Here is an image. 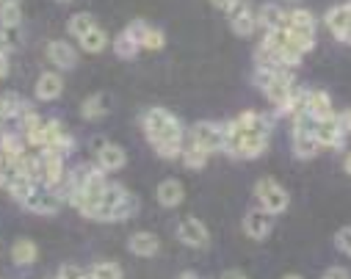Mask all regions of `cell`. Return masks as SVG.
<instances>
[{"mask_svg":"<svg viewBox=\"0 0 351 279\" xmlns=\"http://www.w3.org/2000/svg\"><path fill=\"white\" fill-rule=\"evenodd\" d=\"M271 122L260 111H243L224 125V152L241 160H254L269 149Z\"/></svg>","mask_w":351,"mask_h":279,"instance_id":"cell-1","label":"cell"},{"mask_svg":"<svg viewBox=\"0 0 351 279\" xmlns=\"http://www.w3.org/2000/svg\"><path fill=\"white\" fill-rule=\"evenodd\" d=\"M141 130L147 136V141L152 144V149L163 158V160H174L183 155L186 147V133L180 119L169 114L166 108H149L141 114Z\"/></svg>","mask_w":351,"mask_h":279,"instance_id":"cell-2","label":"cell"},{"mask_svg":"<svg viewBox=\"0 0 351 279\" xmlns=\"http://www.w3.org/2000/svg\"><path fill=\"white\" fill-rule=\"evenodd\" d=\"M254 199L260 202L263 210L271 213V216H280V213H285L291 208V194L274 177H260L254 182Z\"/></svg>","mask_w":351,"mask_h":279,"instance_id":"cell-3","label":"cell"},{"mask_svg":"<svg viewBox=\"0 0 351 279\" xmlns=\"http://www.w3.org/2000/svg\"><path fill=\"white\" fill-rule=\"evenodd\" d=\"M288 31L293 36V45L307 56L313 47H315V31H318V23L315 17L307 12V9H293L291 17H288Z\"/></svg>","mask_w":351,"mask_h":279,"instance_id":"cell-4","label":"cell"},{"mask_svg":"<svg viewBox=\"0 0 351 279\" xmlns=\"http://www.w3.org/2000/svg\"><path fill=\"white\" fill-rule=\"evenodd\" d=\"M263 91H266V97L271 100V106H285L291 100V95L296 91V75L291 66H277L269 77V83L263 86Z\"/></svg>","mask_w":351,"mask_h":279,"instance_id":"cell-5","label":"cell"},{"mask_svg":"<svg viewBox=\"0 0 351 279\" xmlns=\"http://www.w3.org/2000/svg\"><path fill=\"white\" fill-rule=\"evenodd\" d=\"M227 17H230V28H232V34L241 36V39H249V36L260 28V25H257V12H252V3H249V0H235L232 9L227 12Z\"/></svg>","mask_w":351,"mask_h":279,"instance_id":"cell-6","label":"cell"},{"mask_svg":"<svg viewBox=\"0 0 351 279\" xmlns=\"http://www.w3.org/2000/svg\"><path fill=\"white\" fill-rule=\"evenodd\" d=\"M189 138L213 155V152L224 149V125H219V122H208V119H205V122H197V125L191 128Z\"/></svg>","mask_w":351,"mask_h":279,"instance_id":"cell-7","label":"cell"},{"mask_svg":"<svg viewBox=\"0 0 351 279\" xmlns=\"http://www.w3.org/2000/svg\"><path fill=\"white\" fill-rule=\"evenodd\" d=\"M178 241L189 249H208L210 246V232L208 227L194 219V216H186L180 224H178Z\"/></svg>","mask_w":351,"mask_h":279,"instance_id":"cell-8","label":"cell"},{"mask_svg":"<svg viewBox=\"0 0 351 279\" xmlns=\"http://www.w3.org/2000/svg\"><path fill=\"white\" fill-rule=\"evenodd\" d=\"M125 197H128V191L122 189V185L108 180V185H106V191H103V197H100V202H97L92 219H95V221H114V213L119 210V205H122Z\"/></svg>","mask_w":351,"mask_h":279,"instance_id":"cell-9","label":"cell"},{"mask_svg":"<svg viewBox=\"0 0 351 279\" xmlns=\"http://www.w3.org/2000/svg\"><path fill=\"white\" fill-rule=\"evenodd\" d=\"M97 169L106 174H117L128 163V152L114 141H97Z\"/></svg>","mask_w":351,"mask_h":279,"instance_id":"cell-10","label":"cell"},{"mask_svg":"<svg viewBox=\"0 0 351 279\" xmlns=\"http://www.w3.org/2000/svg\"><path fill=\"white\" fill-rule=\"evenodd\" d=\"M326 28L332 31L335 39H340L343 45H351V3H340V6H332L324 17Z\"/></svg>","mask_w":351,"mask_h":279,"instance_id":"cell-11","label":"cell"},{"mask_svg":"<svg viewBox=\"0 0 351 279\" xmlns=\"http://www.w3.org/2000/svg\"><path fill=\"white\" fill-rule=\"evenodd\" d=\"M66 171H64V155L56 149H42V185L50 191H56L64 182Z\"/></svg>","mask_w":351,"mask_h":279,"instance_id":"cell-12","label":"cell"},{"mask_svg":"<svg viewBox=\"0 0 351 279\" xmlns=\"http://www.w3.org/2000/svg\"><path fill=\"white\" fill-rule=\"evenodd\" d=\"M274 230V216L266 213L263 208H254L243 216V232L252 238V241H263V238H269Z\"/></svg>","mask_w":351,"mask_h":279,"instance_id":"cell-13","label":"cell"},{"mask_svg":"<svg viewBox=\"0 0 351 279\" xmlns=\"http://www.w3.org/2000/svg\"><path fill=\"white\" fill-rule=\"evenodd\" d=\"M288 17L291 12H285L282 3H263L257 12V25L263 31H277V28H288Z\"/></svg>","mask_w":351,"mask_h":279,"instance_id":"cell-14","label":"cell"},{"mask_svg":"<svg viewBox=\"0 0 351 279\" xmlns=\"http://www.w3.org/2000/svg\"><path fill=\"white\" fill-rule=\"evenodd\" d=\"M47 58H50V64L58 66V69H72V66H77V50H75L69 42H64V39L47 42Z\"/></svg>","mask_w":351,"mask_h":279,"instance_id":"cell-15","label":"cell"},{"mask_svg":"<svg viewBox=\"0 0 351 279\" xmlns=\"http://www.w3.org/2000/svg\"><path fill=\"white\" fill-rule=\"evenodd\" d=\"M315 138L321 144V149H343L346 133L340 130L337 119H326V122H315Z\"/></svg>","mask_w":351,"mask_h":279,"instance_id":"cell-16","label":"cell"},{"mask_svg":"<svg viewBox=\"0 0 351 279\" xmlns=\"http://www.w3.org/2000/svg\"><path fill=\"white\" fill-rule=\"evenodd\" d=\"M337 111L332 106V97L321 88H310V103H307V117H313L315 122H326L332 119Z\"/></svg>","mask_w":351,"mask_h":279,"instance_id":"cell-17","label":"cell"},{"mask_svg":"<svg viewBox=\"0 0 351 279\" xmlns=\"http://www.w3.org/2000/svg\"><path fill=\"white\" fill-rule=\"evenodd\" d=\"M61 197L56 194V191H50V189H45L42 194L36 191L28 202H25V208L31 210V213H39V216H56L58 210H61Z\"/></svg>","mask_w":351,"mask_h":279,"instance_id":"cell-18","label":"cell"},{"mask_svg":"<svg viewBox=\"0 0 351 279\" xmlns=\"http://www.w3.org/2000/svg\"><path fill=\"white\" fill-rule=\"evenodd\" d=\"M128 249H130L136 257H155V254L160 252V238H158L155 232L141 230V232H133V235H130Z\"/></svg>","mask_w":351,"mask_h":279,"instance_id":"cell-19","label":"cell"},{"mask_svg":"<svg viewBox=\"0 0 351 279\" xmlns=\"http://www.w3.org/2000/svg\"><path fill=\"white\" fill-rule=\"evenodd\" d=\"M155 199L163 205V208H180L183 199H186V189L180 180H163L155 191Z\"/></svg>","mask_w":351,"mask_h":279,"instance_id":"cell-20","label":"cell"},{"mask_svg":"<svg viewBox=\"0 0 351 279\" xmlns=\"http://www.w3.org/2000/svg\"><path fill=\"white\" fill-rule=\"evenodd\" d=\"M45 149H56L61 155H66L72 149V136H69V130L58 119H47V141H45Z\"/></svg>","mask_w":351,"mask_h":279,"instance_id":"cell-21","label":"cell"},{"mask_svg":"<svg viewBox=\"0 0 351 279\" xmlns=\"http://www.w3.org/2000/svg\"><path fill=\"white\" fill-rule=\"evenodd\" d=\"M61 91H64V80L58 72H42L36 77V97L50 103V100H58L61 97Z\"/></svg>","mask_w":351,"mask_h":279,"instance_id":"cell-22","label":"cell"},{"mask_svg":"<svg viewBox=\"0 0 351 279\" xmlns=\"http://www.w3.org/2000/svg\"><path fill=\"white\" fill-rule=\"evenodd\" d=\"M180 160H183V166L186 169H191V171H199V169H205L208 166V160H210V152L208 149H202L199 144H194L191 138L186 141V147H183V155H180Z\"/></svg>","mask_w":351,"mask_h":279,"instance_id":"cell-23","label":"cell"},{"mask_svg":"<svg viewBox=\"0 0 351 279\" xmlns=\"http://www.w3.org/2000/svg\"><path fill=\"white\" fill-rule=\"evenodd\" d=\"M106 114H108V97L106 95H92V97H86L83 106H80V117L86 122H100Z\"/></svg>","mask_w":351,"mask_h":279,"instance_id":"cell-24","label":"cell"},{"mask_svg":"<svg viewBox=\"0 0 351 279\" xmlns=\"http://www.w3.org/2000/svg\"><path fill=\"white\" fill-rule=\"evenodd\" d=\"M25 106L28 103L17 95V91H3V95H0V119H20Z\"/></svg>","mask_w":351,"mask_h":279,"instance_id":"cell-25","label":"cell"},{"mask_svg":"<svg viewBox=\"0 0 351 279\" xmlns=\"http://www.w3.org/2000/svg\"><path fill=\"white\" fill-rule=\"evenodd\" d=\"M36 257H39V249H36V243H34L31 238L14 241V246H12V260H14V265H34Z\"/></svg>","mask_w":351,"mask_h":279,"instance_id":"cell-26","label":"cell"},{"mask_svg":"<svg viewBox=\"0 0 351 279\" xmlns=\"http://www.w3.org/2000/svg\"><path fill=\"white\" fill-rule=\"evenodd\" d=\"M114 53H117L119 58H125V61H128V58H136V56L141 53V45H138V39L125 28V31L114 39Z\"/></svg>","mask_w":351,"mask_h":279,"instance_id":"cell-27","label":"cell"},{"mask_svg":"<svg viewBox=\"0 0 351 279\" xmlns=\"http://www.w3.org/2000/svg\"><path fill=\"white\" fill-rule=\"evenodd\" d=\"M97 25V20H95V14H89V12H77V14H72L69 17V23H66V28H69V36H75V39H80V36H86L92 28Z\"/></svg>","mask_w":351,"mask_h":279,"instance_id":"cell-28","label":"cell"},{"mask_svg":"<svg viewBox=\"0 0 351 279\" xmlns=\"http://www.w3.org/2000/svg\"><path fill=\"white\" fill-rule=\"evenodd\" d=\"M77 42H80V47H83L86 53H103V50L108 47V36H106V31H103L100 25H95L89 34L80 36Z\"/></svg>","mask_w":351,"mask_h":279,"instance_id":"cell-29","label":"cell"},{"mask_svg":"<svg viewBox=\"0 0 351 279\" xmlns=\"http://www.w3.org/2000/svg\"><path fill=\"white\" fill-rule=\"evenodd\" d=\"M0 152H3L6 158H12V160H20L25 155V144L20 141V136L3 133V136H0Z\"/></svg>","mask_w":351,"mask_h":279,"instance_id":"cell-30","label":"cell"},{"mask_svg":"<svg viewBox=\"0 0 351 279\" xmlns=\"http://www.w3.org/2000/svg\"><path fill=\"white\" fill-rule=\"evenodd\" d=\"M20 25H0V53H12L20 47Z\"/></svg>","mask_w":351,"mask_h":279,"instance_id":"cell-31","label":"cell"},{"mask_svg":"<svg viewBox=\"0 0 351 279\" xmlns=\"http://www.w3.org/2000/svg\"><path fill=\"white\" fill-rule=\"evenodd\" d=\"M163 47H166V34H163L160 28H155V25H147V28H144V36H141V50L158 53V50H163Z\"/></svg>","mask_w":351,"mask_h":279,"instance_id":"cell-32","label":"cell"},{"mask_svg":"<svg viewBox=\"0 0 351 279\" xmlns=\"http://www.w3.org/2000/svg\"><path fill=\"white\" fill-rule=\"evenodd\" d=\"M89 276H92V279H122V268H119V263H114V260H100V263L92 265Z\"/></svg>","mask_w":351,"mask_h":279,"instance_id":"cell-33","label":"cell"},{"mask_svg":"<svg viewBox=\"0 0 351 279\" xmlns=\"http://www.w3.org/2000/svg\"><path fill=\"white\" fill-rule=\"evenodd\" d=\"M0 23H3V25H20L23 23L20 3H3V6H0Z\"/></svg>","mask_w":351,"mask_h":279,"instance_id":"cell-34","label":"cell"},{"mask_svg":"<svg viewBox=\"0 0 351 279\" xmlns=\"http://www.w3.org/2000/svg\"><path fill=\"white\" fill-rule=\"evenodd\" d=\"M136 213H138V199H136L133 194H128V197L122 199L119 210L114 213V221H125V219H130V216H136Z\"/></svg>","mask_w":351,"mask_h":279,"instance_id":"cell-35","label":"cell"},{"mask_svg":"<svg viewBox=\"0 0 351 279\" xmlns=\"http://www.w3.org/2000/svg\"><path fill=\"white\" fill-rule=\"evenodd\" d=\"M335 246H337V252H343L346 257H351V227L337 230V235H335Z\"/></svg>","mask_w":351,"mask_h":279,"instance_id":"cell-36","label":"cell"},{"mask_svg":"<svg viewBox=\"0 0 351 279\" xmlns=\"http://www.w3.org/2000/svg\"><path fill=\"white\" fill-rule=\"evenodd\" d=\"M58 279H92V276L86 274L83 268H77V265H61Z\"/></svg>","mask_w":351,"mask_h":279,"instance_id":"cell-37","label":"cell"},{"mask_svg":"<svg viewBox=\"0 0 351 279\" xmlns=\"http://www.w3.org/2000/svg\"><path fill=\"white\" fill-rule=\"evenodd\" d=\"M335 119H337L340 130H343L346 136H351V108H346V111H337V114H335Z\"/></svg>","mask_w":351,"mask_h":279,"instance_id":"cell-38","label":"cell"},{"mask_svg":"<svg viewBox=\"0 0 351 279\" xmlns=\"http://www.w3.org/2000/svg\"><path fill=\"white\" fill-rule=\"evenodd\" d=\"M321 279H351V274L346 271V268H340V265H335V268H329Z\"/></svg>","mask_w":351,"mask_h":279,"instance_id":"cell-39","label":"cell"},{"mask_svg":"<svg viewBox=\"0 0 351 279\" xmlns=\"http://www.w3.org/2000/svg\"><path fill=\"white\" fill-rule=\"evenodd\" d=\"M232 3H235V0H210V6H213V9H219V12H230V9H232Z\"/></svg>","mask_w":351,"mask_h":279,"instance_id":"cell-40","label":"cell"},{"mask_svg":"<svg viewBox=\"0 0 351 279\" xmlns=\"http://www.w3.org/2000/svg\"><path fill=\"white\" fill-rule=\"evenodd\" d=\"M9 75V53H0V80Z\"/></svg>","mask_w":351,"mask_h":279,"instance_id":"cell-41","label":"cell"},{"mask_svg":"<svg viewBox=\"0 0 351 279\" xmlns=\"http://www.w3.org/2000/svg\"><path fill=\"white\" fill-rule=\"evenodd\" d=\"M221 279H249L243 271H238V268H230V271H224L221 274Z\"/></svg>","mask_w":351,"mask_h":279,"instance_id":"cell-42","label":"cell"},{"mask_svg":"<svg viewBox=\"0 0 351 279\" xmlns=\"http://www.w3.org/2000/svg\"><path fill=\"white\" fill-rule=\"evenodd\" d=\"M343 171L351 177V149H348V152H343Z\"/></svg>","mask_w":351,"mask_h":279,"instance_id":"cell-43","label":"cell"},{"mask_svg":"<svg viewBox=\"0 0 351 279\" xmlns=\"http://www.w3.org/2000/svg\"><path fill=\"white\" fill-rule=\"evenodd\" d=\"M282 279H304V276H302V274H285Z\"/></svg>","mask_w":351,"mask_h":279,"instance_id":"cell-44","label":"cell"},{"mask_svg":"<svg viewBox=\"0 0 351 279\" xmlns=\"http://www.w3.org/2000/svg\"><path fill=\"white\" fill-rule=\"evenodd\" d=\"M180 279H199V276H197V274H183Z\"/></svg>","mask_w":351,"mask_h":279,"instance_id":"cell-45","label":"cell"},{"mask_svg":"<svg viewBox=\"0 0 351 279\" xmlns=\"http://www.w3.org/2000/svg\"><path fill=\"white\" fill-rule=\"evenodd\" d=\"M3 3H20V0H0V6H3Z\"/></svg>","mask_w":351,"mask_h":279,"instance_id":"cell-46","label":"cell"},{"mask_svg":"<svg viewBox=\"0 0 351 279\" xmlns=\"http://www.w3.org/2000/svg\"><path fill=\"white\" fill-rule=\"evenodd\" d=\"M58 3H72V0H58Z\"/></svg>","mask_w":351,"mask_h":279,"instance_id":"cell-47","label":"cell"},{"mask_svg":"<svg viewBox=\"0 0 351 279\" xmlns=\"http://www.w3.org/2000/svg\"><path fill=\"white\" fill-rule=\"evenodd\" d=\"M285 3H293V0H285Z\"/></svg>","mask_w":351,"mask_h":279,"instance_id":"cell-48","label":"cell"},{"mask_svg":"<svg viewBox=\"0 0 351 279\" xmlns=\"http://www.w3.org/2000/svg\"><path fill=\"white\" fill-rule=\"evenodd\" d=\"M0 122H3V119H0ZM0 136H3V133H0Z\"/></svg>","mask_w":351,"mask_h":279,"instance_id":"cell-49","label":"cell"},{"mask_svg":"<svg viewBox=\"0 0 351 279\" xmlns=\"http://www.w3.org/2000/svg\"><path fill=\"white\" fill-rule=\"evenodd\" d=\"M56 279H58V276H56Z\"/></svg>","mask_w":351,"mask_h":279,"instance_id":"cell-50","label":"cell"}]
</instances>
